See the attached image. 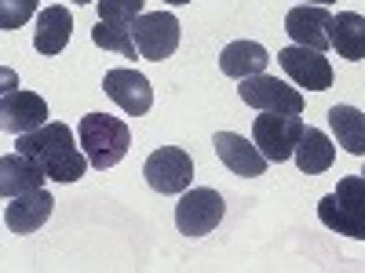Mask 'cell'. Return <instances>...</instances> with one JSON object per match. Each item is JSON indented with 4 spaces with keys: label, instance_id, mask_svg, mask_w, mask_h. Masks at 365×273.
<instances>
[{
    "label": "cell",
    "instance_id": "obj_1",
    "mask_svg": "<svg viewBox=\"0 0 365 273\" xmlns=\"http://www.w3.org/2000/svg\"><path fill=\"white\" fill-rule=\"evenodd\" d=\"M15 149L26 154V157H34V161H41L48 178H55V182H77L88 171L84 149L73 142L70 124H58V120H51V124H44L37 132L15 135Z\"/></svg>",
    "mask_w": 365,
    "mask_h": 273
},
{
    "label": "cell",
    "instance_id": "obj_2",
    "mask_svg": "<svg viewBox=\"0 0 365 273\" xmlns=\"http://www.w3.org/2000/svg\"><path fill=\"white\" fill-rule=\"evenodd\" d=\"M77 142L84 149V157L91 168H113L128 157L132 149V132L120 117H110V113H88L81 117L77 124Z\"/></svg>",
    "mask_w": 365,
    "mask_h": 273
},
{
    "label": "cell",
    "instance_id": "obj_3",
    "mask_svg": "<svg viewBox=\"0 0 365 273\" xmlns=\"http://www.w3.org/2000/svg\"><path fill=\"white\" fill-rule=\"evenodd\" d=\"M318 219L344 237L365 240V175H347L336 182V193L318 200Z\"/></svg>",
    "mask_w": 365,
    "mask_h": 273
},
{
    "label": "cell",
    "instance_id": "obj_4",
    "mask_svg": "<svg viewBox=\"0 0 365 273\" xmlns=\"http://www.w3.org/2000/svg\"><path fill=\"white\" fill-rule=\"evenodd\" d=\"M303 120L299 117H289V113H259L252 120V142L259 146V154L270 161V164H282L296 154V142L303 135Z\"/></svg>",
    "mask_w": 365,
    "mask_h": 273
},
{
    "label": "cell",
    "instance_id": "obj_5",
    "mask_svg": "<svg viewBox=\"0 0 365 273\" xmlns=\"http://www.w3.org/2000/svg\"><path fill=\"white\" fill-rule=\"evenodd\" d=\"M143 175L150 182V190H158V193H187L190 178H194V161H190L187 149L161 146L146 157Z\"/></svg>",
    "mask_w": 365,
    "mask_h": 273
},
{
    "label": "cell",
    "instance_id": "obj_6",
    "mask_svg": "<svg viewBox=\"0 0 365 273\" xmlns=\"http://www.w3.org/2000/svg\"><path fill=\"white\" fill-rule=\"evenodd\" d=\"M223 197L220 190H187V193H179V204H175V226L179 233H187V237H205L212 233L220 223H223Z\"/></svg>",
    "mask_w": 365,
    "mask_h": 273
},
{
    "label": "cell",
    "instance_id": "obj_7",
    "mask_svg": "<svg viewBox=\"0 0 365 273\" xmlns=\"http://www.w3.org/2000/svg\"><path fill=\"white\" fill-rule=\"evenodd\" d=\"M237 95H241L245 106H256L259 113H289V117L303 113V95L292 84L278 80V77H267V73L245 77L241 87H237Z\"/></svg>",
    "mask_w": 365,
    "mask_h": 273
},
{
    "label": "cell",
    "instance_id": "obj_8",
    "mask_svg": "<svg viewBox=\"0 0 365 273\" xmlns=\"http://www.w3.org/2000/svg\"><path fill=\"white\" fill-rule=\"evenodd\" d=\"M132 37L139 44V55L150 58V63H161V58H172L179 48V18L172 11H143L132 22Z\"/></svg>",
    "mask_w": 365,
    "mask_h": 273
},
{
    "label": "cell",
    "instance_id": "obj_9",
    "mask_svg": "<svg viewBox=\"0 0 365 273\" xmlns=\"http://www.w3.org/2000/svg\"><path fill=\"white\" fill-rule=\"evenodd\" d=\"M332 15L322 4H296L285 15V33L299 44V48H314V51H329L332 48Z\"/></svg>",
    "mask_w": 365,
    "mask_h": 273
},
{
    "label": "cell",
    "instance_id": "obj_10",
    "mask_svg": "<svg viewBox=\"0 0 365 273\" xmlns=\"http://www.w3.org/2000/svg\"><path fill=\"white\" fill-rule=\"evenodd\" d=\"M278 66L289 73V80L296 87H307V91H325L332 87V66H329V58L314 48H282L278 51Z\"/></svg>",
    "mask_w": 365,
    "mask_h": 273
},
{
    "label": "cell",
    "instance_id": "obj_11",
    "mask_svg": "<svg viewBox=\"0 0 365 273\" xmlns=\"http://www.w3.org/2000/svg\"><path fill=\"white\" fill-rule=\"evenodd\" d=\"M103 91L106 95L125 109L128 117H143V113H150V106H154V87H150V80L139 73V70H132V66H125V70H110L106 77H103Z\"/></svg>",
    "mask_w": 365,
    "mask_h": 273
},
{
    "label": "cell",
    "instance_id": "obj_12",
    "mask_svg": "<svg viewBox=\"0 0 365 273\" xmlns=\"http://www.w3.org/2000/svg\"><path fill=\"white\" fill-rule=\"evenodd\" d=\"M48 124V102L34 91H4L0 99V128L8 135H26Z\"/></svg>",
    "mask_w": 365,
    "mask_h": 273
},
{
    "label": "cell",
    "instance_id": "obj_13",
    "mask_svg": "<svg viewBox=\"0 0 365 273\" xmlns=\"http://www.w3.org/2000/svg\"><path fill=\"white\" fill-rule=\"evenodd\" d=\"M212 146H216L220 161H223L234 175H241V178H256V175H263L267 164H270V161L259 154V146L249 142L245 135H237V132H216Z\"/></svg>",
    "mask_w": 365,
    "mask_h": 273
},
{
    "label": "cell",
    "instance_id": "obj_14",
    "mask_svg": "<svg viewBox=\"0 0 365 273\" xmlns=\"http://www.w3.org/2000/svg\"><path fill=\"white\" fill-rule=\"evenodd\" d=\"M51 208H55L51 193H48L44 186H37V190H29V193L8 200V208H4V223H8L11 233H37V230L48 223Z\"/></svg>",
    "mask_w": 365,
    "mask_h": 273
},
{
    "label": "cell",
    "instance_id": "obj_15",
    "mask_svg": "<svg viewBox=\"0 0 365 273\" xmlns=\"http://www.w3.org/2000/svg\"><path fill=\"white\" fill-rule=\"evenodd\" d=\"M44 178H48L44 164L34 161V157H26V154H19V149L0 161V193H4V200L44 186Z\"/></svg>",
    "mask_w": 365,
    "mask_h": 273
},
{
    "label": "cell",
    "instance_id": "obj_16",
    "mask_svg": "<svg viewBox=\"0 0 365 273\" xmlns=\"http://www.w3.org/2000/svg\"><path fill=\"white\" fill-rule=\"evenodd\" d=\"M70 33H73V15L70 8L63 4H51L37 15V29H34V48L41 55H58L66 44H70Z\"/></svg>",
    "mask_w": 365,
    "mask_h": 273
},
{
    "label": "cell",
    "instance_id": "obj_17",
    "mask_svg": "<svg viewBox=\"0 0 365 273\" xmlns=\"http://www.w3.org/2000/svg\"><path fill=\"white\" fill-rule=\"evenodd\" d=\"M270 63V55L263 44L256 41H234L220 51V70L234 80H245V77H259Z\"/></svg>",
    "mask_w": 365,
    "mask_h": 273
},
{
    "label": "cell",
    "instance_id": "obj_18",
    "mask_svg": "<svg viewBox=\"0 0 365 273\" xmlns=\"http://www.w3.org/2000/svg\"><path fill=\"white\" fill-rule=\"evenodd\" d=\"M292 157H296V168L303 175H322V171L332 168V161H336V146L329 142V135L322 128H303Z\"/></svg>",
    "mask_w": 365,
    "mask_h": 273
},
{
    "label": "cell",
    "instance_id": "obj_19",
    "mask_svg": "<svg viewBox=\"0 0 365 273\" xmlns=\"http://www.w3.org/2000/svg\"><path fill=\"white\" fill-rule=\"evenodd\" d=\"M329 128H332V135H336V142L347 149V154H354V157H365V113L361 109H354V106H344V102H336V106H329Z\"/></svg>",
    "mask_w": 365,
    "mask_h": 273
},
{
    "label": "cell",
    "instance_id": "obj_20",
    "mask_svg": "<svg viewBox=\"0 0 365 273\" xmlns=\"http://www.w3.org/2000/svg\"><path fill=\"white\" fill-rule=\"evenodd\" d=\"M332 48H336V55L347 58V63L365 58V15L340 11L336 22H332Z\"/></svg>",
    "mask_w": 365,
    "mask_h": 273
},
{
    "label": "cell",
    "instance_id": "obj_21",
    "mask_svg": "<svg viewBox=\"0 0 365 273\" xmlns=\"http://www.w3.org/2000/svg\"><path fill=\"white\" fill-rule=\"evenodd\" d=\"M91 41H96L103 51H117L120 58H143L139 55V44L132 37V26H113V22H96V29H91Z\"/></svg>",
    "mask_w": 365,
    "mask_h": 273
},
{
    "label": "cell",
    "instance_id": "obj_22",
    "mask_svg": "<svg viewBox=\"0 0 365 273\" xmlns=\"http://www.w3.org/2000/svg\"><path fill=\"white\" fill-rule=\"evenodd\" d=\"M143 15V0H99V18L113 26H132Z\"/></svg>",
    "mask_w": 365,
    "mask_h": 273
},
{
    "label": "cell",
    "instance_id": "obj_23",
    "mask_svg": "<svg viewBox=\"0 0 365 273\" xmlns=\"http://www.w3.org/2000/svg\"><path fill=\"white\" fill-rule=\"evenodd\" d=\"M37 15V0H0V29H19Z\"/></svg>",
    "mask_w": 365,
    "mask_h": 273
},
{
    "label": "cell",
    "instance_id": "obj_24",
    "mask_svg": "<svg viewBox=\"0 0 365 273\" xmlns=\"http://www.w3.org/2000/svg\"><path fill=\"white\" fill-rule=\"evenodd\" d=\"M299 4H322V8H329V4H336V0H299Z\"/></svg>",
    "mask_w": 365,
    "mask_h": 273
},
{
    "label": "cell",
    "instance_id": "obj_25",
    "mask_svg": "<svg viewBox=\"0 0 365 273\" xmlns=\"http://www.w3.org/2000/svg\"><path fill=\"white\" fill-rule=\"evenodd\" d=\"M165 4H175L179 8V4H190V0H165Z\"/></svg>",
    "mask_w": 365,
    "mask_h": 273
},
{
    "label": "cell",
    "instance_id": "obj_26",
    "mask_svg": "<svg viewBox=\"0 0 365 273\" xmlns=\"http://www.w3.org/2000/svg\"><path fill=\"white\" fill-rule=\"evenodd\" d=\"M73 4H91V0H73Z\"/></svg>",
    "mask_w": 365,
    "mask_h": 273
},
{
    "label": "cell",
    "instance_id": "obj_27",
    "mask_svg": "<svg viewBox=\"0 0 365 273\" xmlns=\"http://www.w3.org/2000/svg\"><path fill=\"white\" fill-rule=\"evenodd\" d=\"M361 175H365V171H361Z\"/></svg>",
    "mask_w": 365,
    "mask_h": 273
}]
</instances>
